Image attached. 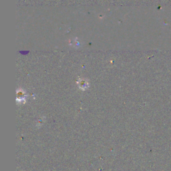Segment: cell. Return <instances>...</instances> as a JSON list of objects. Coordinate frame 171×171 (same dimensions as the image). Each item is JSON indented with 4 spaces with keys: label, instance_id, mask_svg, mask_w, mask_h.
Listing matches in <instances>:
<instances>
[{
    "label": "cell",
    "instance_id": "obj_1",
    "mask_svg": "<svg viewBox=\"0 0 171 171\" xmlns=\"http://www.w3.org/2000/svg\"><path fill=\"white\" fill-rule=\"evenodd\" d=\"M76 83L78 86L79 88L83 91L88 89V88L90 87L89 82H88V80H86V79H85V78H79L77 80Z\"/></svg>",
    "mask_w": 171,
    "mask_h": 171
},
{
    "label": "cell",
    "instance_id": "obj_2",
    "mask_svg": "<svg viewBox=\"0 0 171 171\" xmlns=\"http://www.w3.org/2000/svg\"><path fill=\"white\" fill-rule=\"evenodd\" d=\"M26 97L25 91L23 89H19L17 91V101L18 102H22L23 100H25V98Z\"/></svg>",
    "mask_w": 171,
    "mask_h": 171
},
{
    "label": "cell",
    "instance_id": "obj_3",
    "mask_svg": "<svg viewBox=\"0 0 171 171\" xmlns=\"http://www.w3.org/2000/svg\"><path fill=\"white\" fill-rule=\"evenodd\" d=\"M71 45H74V46L75 48H80L81 46V44L80 43V42H79L78 40H77V39H75L74 40H72V44Z\"/></svg>",
    "mask_w": 171,
    "mask_h": 171
}]
</instances>
